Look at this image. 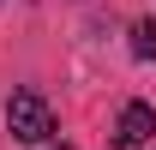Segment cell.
Here are the masks:
<instances>
[{"mask_svg": "<svg viewBox=\"0 0 156 150\" xmlns=\"http://www.w3.org/2000/svg\"><path fill=\"white\" fill-rule=\"evenodd\" d=\"M54 150H72V144H54Z\"/></svg>", "mask_w": 156, "mask_h": 150, "instance_id": "4", "label": "cell"}, {"mask_svg": "<svg viewBox=\"0 0 156 150\" xmlns=\"http://www.w3.org/2000/svg\"><path fill=\"white\" fill-rule=\"evenodd\" d=\"M150 132H156V108L150 102H126L108 138H114V150H138V144H150Z\"/></svg>", "mask_w": 156, "mask_h": 150, "instance_id": "2", "label": "cell"}, {"mask_svg": "<svg viewBox=\"0 0 156 150\" xmlns=\"http://www.w3.org/2000/svg\"><path fill=\"white\" fill-rule=\"evenodd\" d=\"M6 132H12L18 144H48V138H54V108H48L36 90H18L6 102Z\"/></svg>", "mask_w": 156, "mask_h": 150, "instance_id": "1", "label": "cell"}, {"mask_svg": "<svg viewBox=\"0 0 156 150\" xmlns=\"http://www.w3.org/2000/svg\"><path fill=\"white\" fill-rule=\"evenodd\" d=\"M132 54L138 60H156V18H138L132 24Z\"/></svg>", "mask_w": 156, "mask_h": 150, "instance_id": "3", "label": "cell"}]
</instances>
